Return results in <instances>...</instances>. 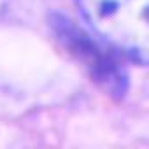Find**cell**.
Here are the masks:
<instances>
[{
    "mask_svg": "<svg viewBox=\"0 0 149 149\" xmlns=\"http://www.w3.org/2000/svg\"><path fill=\"white\" fill-rule=\"evenodd\" d=\"M91 32L111 49L140 65L149 58V0H74Z\"/></svg>",
    "mask_w": 149,
    "mask_h": 149,
    "instance_id": "1",
    "label": "cell"
}]
</instances>
